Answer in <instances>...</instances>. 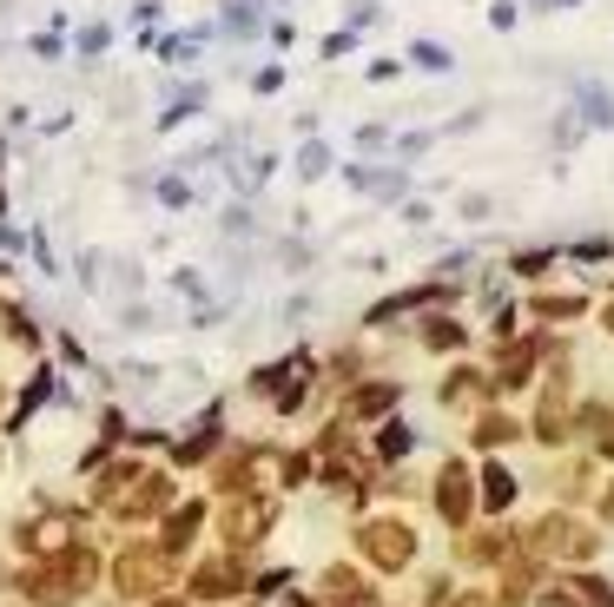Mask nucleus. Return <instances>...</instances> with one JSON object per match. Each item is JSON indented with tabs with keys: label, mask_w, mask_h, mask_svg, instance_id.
I'll use <instances>...</instances> for the list:
<instances>
[{
	"label": "nucleus",
	"mask_w": 614,
	"mask_h": 607,
	"mask_svg": "<svg viewBox=\"0 0 614 607\" xmlns=\"http://www.w3.org/2000/svg\"><path fill=\"white\" fill-rule=\"evenodd\" d=\"M324 165H331V152H324V145H304V159H298V172H304V178H317Z\"/></svg>",
	"instance_id": "nucleus-19"
},
{
	"label": "nucleus",
	"mask_w": 614,
	"mask_h": 607,
	"mask_svg": "<svg viewBox=\"0 0 614 607\" xmlns=\"http://www.w3.org/2000/svg\"><path fill=\"white\" fill-rule=\"evenodd\" d=\"M238 582H245V568H238L231 555H225V562H205V568L192 575V588H198V595H231Z\"/></svg>",
	"instance_id": "nucleus-8"
},
{
	"label": "nucleus",
	"mask_w": 614,
	"mask_h": 607,
	"mask_svg": "<svg viewBox=\"0 0 614 607\" xmlns=\"http://www.w3.org/2000/svg\"><path fill=\"white\" fill-rule=\"evenodd\" d=\"M159 607H179V601H159Z\"/></svg>",
	"instance_id": "nucleus-28"
},
{
	"label": "nucleus",
	"mask_w": 614,
	"mask_h": 607,
	"mask_svg": "<svg viewBox=\"0 0 614 607\" xmlns=\"http://www.w3.org/2000/svg\"><path fill=\"white\" fill-rule=\"evenodd\" d=\"M403 449H410V430H403V423H390V430L377 436V456H403Z\"/></svg>",
	"instance_id": "nucleus-17"
},
{
	"label": "nucleus",
	"mask_w": 614,
	"mask_h": 607,
	"mask_svg": "<svg viewBox=\"0 0 614 607\" xmlns=\"http://www.w3.org/2000/svg\"><path fill=\"white\" fill-rule=\"evenodd\" d=\"M456 607H489V601H483V595H463V601H456Z\"/></svg>",
	"instance_id": "nucleus-26"
},
{
	"label": "nucleus",
	"mask_w": 614,
	"mask_h": 607,
	"mask_svg": "<svg viewBox=\"0 0 614 607\" xmlns=\"http://www.w3.org/2000/svg\"><path fill=\"white\" fill-rule=\"evenodd\" d=\"M536 430H542V443H562V436H569V403H562V397H549V403H542V416H536Z\"/></svg>",
	"instance_id": "nucleus-13"
},
{
	"label": "nucleus",
	"mask_w": 614,
	"mask_h": 607,
	"mask_svg": "<svg viewBox=\"0 0 614 607\" xmlns=\"http://www.w3.org/2000/svg\"><path fill=\"white\" fill-rule=\"evenodd\" d=\"M357 542H364V555H370L377 568H390V575L417 562V535H410L403 522H364V535H357Z\"/></svg>",
	"instance_id": "nucleus-2"
},
{
	"label": "nucleus",
	"mask_w": 614,
	"mask_h": 607,
	"mask_svg": "<svg viewBox=\"0 0 614 607\" xmlns=\"http://www.w3.org/2000/svg\"><path fill=\"white\" fill-rule=\"evenodd\" d=\"M324 595H331V601H351V607L370 601V595H364V582H357L351 568H331V575H324Z\"/></svg>",
	"instance_id": "nucleus-11"
},
{
	"label": "nucleus",
	"mask_w": 614,
	"mask_h": 607,
	"mask_svg": "<svg viewBox=\"0 0 614 607\" xmlns=\"http://www.w3.org/2000/svg\"><path fill=\"white\" fill-rule=\"evenodd\" d=\"M106 40H112V26H86V33H79V53H99Z\"/></svg>",
	"instance_id": "nucleus-22"
},
{
	"label": "nucleus",
	"mask_w": 614,
	"mask_h": 607,
	"mask_svg": "<svg viewBox=\"0 0 614 607\" xmlns=\"http://www.w3.org/2000/svg\"><path fill=\"white\" fill-rule=\"evenodd\" d=\"M483 502L489 509H509L516 502V476L509 469H483Z\"/></svg>",
	"instance_id": "nucleus-14"
},
{
	"label": "nucleus",
	"mask_w": 614,
	"mask_h": 607,
	"mask_svg": "<svg viewBox=\"0 0 614 607\" xmlns=\"http://www.w3.org/2000/svg\"><path fill=\"white\" fill-rule=\"evenodd\" d=\"M536 549H542V555H562V562H589V555H595V529H582L575 516H549V522L536 529Z\"/></svg>",
	"instance_id": "nucleus-4"
},
{
	"label": "nucleus",
	"mask_w": 614,
	"mask_h": 607,
	"mask_svg": "<svg viewBox=\"0 0 614 607\" xmlns=\"http://www.w3.org/2000/svg\"><path fill=\"white\" fill-rule=\"evenodd\" d=\"M271 516H278V509H271L265 496H238V502L218 516V529H225V542H231V549H251V542L271 529Z\"/></svg>",
	"instance_id": "nucleus-5"
},
{
	"label": "nucleus",
	"mask_w": 614,
	"mask_h": 607,
	"mask_svg": "<svg viewBox=\"0 0 614 607\" xmlns=\"http://www.w3.org/2000/svg\"><path fill=\"white\" fill-rule=\"evenodd\" d=\"M165 575H172L165 549H126V555H119V568H112L119 595H152V588H165Z\"/></svg>",
	"instance_id": "nucleus-3"
},
{
	"label": "nucleus",
	"mask_w": 614,
	"mask_h": 607,
	"mask_svg": "<svg viewBox=\"0 0 614 607\" xmlns=\"http://www.w3.org/2000/svg\"><path fill=\"white\" fill-rule=\"evenodd\" d=\"M503 555V535H470L463 542V562H496Z\"/></svg>",
	"instance_id": "nucleus-16"
},
{
	"label": "nucleus",
	"mask_w": 614,
	"mask_h": 607,
	"mask_svg": "<svg viewBox=\"0 0 614 607\" xmlns=\"http://www.w3.org/2000/svg\"><path fill=\"white\" fill-rule=\"evenodd\" d=\"M198 522H205V509H198V502H185V509H179V516H165V549H185V542H192V529H198Z\"/></svg>",
	"instance_id": "nucleus-10"
},
{
	"label": "nucleus",
	"mask_w": 614,
	"mask_h": 607,
	"mask_svg": "<svg viewBox=\"0 0 614 607\" xmlns=\"http://www.w3.org/2000/svg\"><path fill=\"white\" fill-rule=\"evenodd\" d=\"M423 337H430V344H437V350H456V344H463V330H456V324H430V330H423Z\"/></svg>",
	"instance_id": "nucleus-20"
},
{
	"label": "nucleus",
	"mask_w": 614,
	"mask_h": 607,
	"mask_svg": "<svg viewBox=\"0 0 614 607\" xmlns=\"http://www.w3.org/2000/svg\"><path fill=\"white\" fill-rule=\"evenodd\" d=\"M93 575H99V562H93L86 549H66V555H53L46 568H26V575H20V595L40 601V607H66L73 595L93 588Z\"/></svg>",
	"instance_id": "nucleus-1"
},
{
	"label": "nucleus",
	"mask_w": 614,
	"mask_h": 607,
	"mask_svg": "<svg viewBox=\"0 0 614 607\" xmlns=\"http://www.w3.org/2000/svg\"><path fill=\"white\" fill-rule=\"evenodd\" d=\"M205 456H212V430H198V436L179 449V463H205Z\"/></svg>",
	"instance_id": "nucleus-21"
},
{
	"label": "nucleus",
	"mask_w": 614,
	"mask_h": 607,
	"mask_svg": "<svg viewBox=\"0 0 614 607\" xmlns=\"http://www.w3.org/2000/svg\"><path fill=\"white\" fill-rule=\"evenodd\" d=\"M509 436H516V423H509V416H489V423L476 430V443H509Z\"/></svg>",
	"instance_id": "nucleus-18"
},
{
	"label": "nucleus",
	"mask_w": 614,
	"mask_h": 607,
	"mask_svg": "<svg viewBox=\"0 0 614 607\" xmlns=\"http://www.w3.org/2000/svg\"><path fill=\"white\" fill-rule=\"evenodd\" d=\"M159 509H165V483H159V476H146V483H139V496H126V502H119V516H126V522L159 516Z\"/></svg>",
	"instance_id": "nucleus-9"
},
{
	"label": "nucleus",
	"mask_w": 614,
	"mask_h": 607,
	"mask_svg": "<svg viewBox=\"0 0 614 607\" xmlns=\"http://www.w3.org/2000/svg\"><path fill=\"white\" fill-rule=\"evenodd\" d=\"M569 311H582V297H542V317H569Z\"/></svg>",
	"instance_id": "nucleus-24"
},
{
	"label": "nucleus",
	"mask_w": 614,
	"mask_h": 607,
	"mask_svg": "<svg viewBox=\"0 0 614 607\" xmlns=\"http://www.w3.org/2000/svg\"><path fill=\"white\" fill-rule=\"evenodd\" d=\"M608 330H614V311H608Z\"/></svg>",
	"instance_id": "nucleus-27"
},
{
	"label": "nucleus",
	"mask_w": 614,
	"mask_h": 607,
	"mask_svg": "<svg viewBox=\"0 0 614 607\" xmlns=\"http://www.w3.org/2000/svg\"><path fill=\"white\" fill-rule=\"evenodd\" d=\"M390 403H397V383H370V390H357V397H351V410H357V416H384Z\"/></svg>",
	"instance_id": "nucleus-12"
},
{
	"label": "nucleus",
	"mask_w": 614,
	"mask_h": 607,
	"mask_svg": "<svg viewBox=\"0 0 614 607\" xmlns=\"http://www.w3.org/2000/svg\"><path fill=\"white\" fill-rule=\"evenodd\" d=\"M602 516H608V522H614V489H608V496H602Z\"/></svg>",
	"instance_id": "nucleus-25"
},
{
	"label": "nucleus",
	"mask_w": 614,
	"mask_h": 607,
	"mask_svg": "<svg viewBox=\"0 0 614 607\" xmlns=\"http://www.w3.org/2000/svg\"><path fill=\"white\" fill-rule=\"evenodd\" d=\"M159 198H165V205H185V198H192V185H185V178H165V185H159Z\"/></svg>",
	"instance_id": "nucleus-23"
},
{
	"label": "nucleus",
	"mask_w": 614,
	"mask_h": 607,
	"mask_svg": "<svg viewBox=\"0 0 614 607\" xmlns=\"http://www.w3.org/2000/svg\"><path fill=\"white\" fill-rule=\"evenodd\" d=\"M536 370V350L529 344H509V357H503V383H523Z\"/></svg>",
	"instance_id": "nucleus-15"
},
{
	"label": "nucleus",
	"mask_w": 614,
	"mask_h": 607,
	"mask_svg": "<svg viewBox=\"0 0 614 607\" xmlns=\"http://www.w3.org/2000/svg\"><path fill=\"white\" fill-rule=\"evenodd\" d=\"M470 502H476V496H470V469H463V463H443V476H437V509H443V522L463 529V522H470Z\"/></svg>",
	"instance_id": "nucleus-6"
},
{
	"label": "nucleus",
	"mask_w": 614,
	"mask_h": 607,
	"mask_svg": "<svg viewBox=\"0 0 614 607\" xmlns=\"http://www.w3.org/2000/svg\"><path fill=\"white\" fill-rule=\"evenodd\" d=\"M20 542H26L33 555H66V542H73V516H40Z\"/></svg>",
	"instance_id": "nucleus-7"
}]
</instances>
